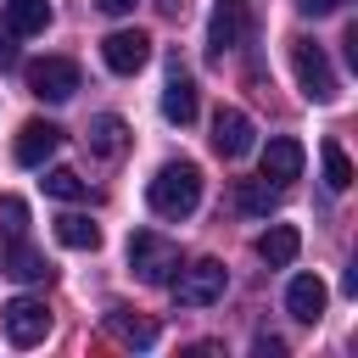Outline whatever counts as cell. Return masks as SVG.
Returning <instances> with one entry per match:
<instances>
[{
    "mask_svg": "<svg viewBox=\"0 0 358 358\" xmlns=\"http://www.w3.org/2000/svg\"><path fill=\"white\" fill-rule=\"evenodd\" d=\"M145 201L157 218H190L201 201V168L196 162H162L157 179L145 185Z\"/></svg>",
    "mask_w": 358,
    "mask_h": 358,
    "instance_id": "cell-1",
    "label": "cell"
},
{
    "mask_svg": "<svg viewBox=\"0 0 358 358\" xmlns=\"http://www.w3.org/2000/svg\"><path fill=\"white\" fill-rule=\"evenodd\" d=\"M168 285H173V302H179V308H213V302L224 296L229 274H224L218 257H196V263H179Z\"/></svg>",
    "mask_w": 358,
    "mask_h": 358,
    "instance_id": "cell-2",
    "label": "cell"
},
{
    "mask_svg": "<svg viewBox=\"0 0 358 358\" xmlns=\"http://www.w3.org/2000/svg\"><path fill=\"white\" fill-rule=\"evenodd\" d=\"M129 268H134L145 285H168L173 268H179V246L162 241L157 229H134V235H129Z\"/></svg>",
    "mask_w": 358,
    "mask_h": 358,
    "instance_id": "cell-3",
    "label": "cell"
},
{
    "mask_svg": "<svg viewBox=\"0 0 358 358\" xmlns=\"http://www.w3.org/2000/svg\"><path fill=\"white\" fill-rule=\"evenodd\" d=\"M291 67H296V84H302V95L308 101H319V106H330L336 101V73H330V56H324V45H313V39H291Z\"/></svg>",
    "mask_w": 358,
    "mask_h": 358,
    "instance_id": "cell-4",
    "label": "cell"
},
{
    "mask_svg": "<svg viewBox=\"0 0 358 358\" xmlns=\"http://www.w3.org/2000/svg\"><path fill=\"white\" fill-rule=\"evenodd\" d=\"M0 324H6V341L11 347H39L50 336V308L39 296H11L0 308Z\"/></svg>",
    "mask_w": 358,
    "mask_h": 358,
    "instance_id": "cell-5",
    "label": "cell"
},
{
    "mask_svg": "<svg viewBox=\"0 0 358 358\" xmlns=\"http://www.w3.org/2000/svg\"><path fill=\"white\" fill-rule=\"evenodd\" d=\"M246 34H252V11H246V0H218V6H213V22H207V56L224 62L229 50L246 45Z\"/></svg>",
    "mask_w": 358,
    "mask_h": 358,
    "instance_id": "cell-6",
    "label": "cell"
},
{
    "mask_svg": "<svg viewBox=\"0 0 358 358\" xmlns=\"http://www.w3.org/2000/svg\"><path fill=\"white\" fill-rule=\"evenodd\" d=\"M28 90H34L39 101H73V90H78V62H67V56H39V62H28Z\"/></svg>",
    "mask_w": 358,
    "mask_h": 358,
    "instance_id": "cell-7",
    "label": "cell"
},
{
    "mask_svg": "<svg viewBox=\"0 0 358 358\" xmlns=\"http://www.w3.org/2000/svg\"><path fill=\"white\" fill-rule=\"evenodd\" d=\"M101 56H106L112 73H140V67L151 62V39H145L140 28H117V34L101 39Z\"/></svg>",
    "mask_w": 358,
    "mask_h": 358,
    "instance_id": "cell-8",
    "label": "cell"
},
{
    "mask_svg": "<svg viewBox=\"0 0 358 358\" xmlns=\"http://www.w3.org/2000/svg\"><path fill=\"white\" fill-rule=\"evenodd\" d=\"M213 151L218 157H246L252 151V117L241 106H218L213 112Z\"/></svg>",
    "mask_w": 358,
    "mask_h": 358,
    "instance_id": "cell-9",
    "label": "cell"
},
{
    "mask_svg": "<svg viewBox=\"0 0 358 358\" xmlns=\"http://www.w3.org/2000/svg\"><path fill=\"white\" fill-rule=\"evenodd\" d=\"M302 162H308V151H302V140H291V134H274V140L263 145V179H268V185L302 179Z\"/></svg>",
    "mask_w": 358,
    "mask_h": 358,
    "instance_id": "cell-10",
    "label": "cell"
},
{
    "mask_svg": "<svg viewBox=\"0 0 358 358\" xmlns=\"http://www.w3.org/2000/svg\"><path fill=\"white\" fill-rule=\"evenodd\" d=\"M56 145H62V129L45 123V117H34V123L17 129V162L22 168H45V157H56Z\"/></svg>",
    "mask_w": 358,
    "mask_h": 358,
    "instance_id": "cell-11",
    "label": "cell"
},
{
    "mask_svg": "<svg viewBox=\"0 0 358 358\" xmlns=\"http://www.w3.org/2000/svg\"><path fill=\"white\" fill-rule=\"evenodd\" d=\"M324 302H330V291H324L319 274H296V280L285 285V313L302 319V324H313V319L324 313Z\"/></svg>",
    "mask_w": 358,
    "mask_h": 358,
    "instance_id": "cell-12",
    "label": "cell"
},
{
    "mask_svg": "<svg viewBox=\"0 0 358 358\" xmlns=\"http://www.w3.org/2000/svg\"><path fill=\"white\" fill-rule=\"evenodd\" d=\"M196 106H201V95H196V78L173 67V73H168V90H162V117L185 129V123H196Z\"/></svg>",
    "mask_w": 358,
    "mask_h": 358,
    "instance_id": "cell-13",
    "label": "cell"
},
{
    "mask_svg": "<svg viewBox=\"0 0 358 358\" xmlns=\"http://www.w3.org/2000/svg\"><path fill=\"white\" fill-rule=\"evenodd\" d=\"M84 145L101 157V162H117L123 151H129V123L117 117V112H101L95 123H90V134H84Z\"/></svg>",
    "mask_w": 358,
    "mask_h": 358,
    "instance_id": "cell-14",
    "label": "cell"
},
{
    "mask_svg": "<svg viewBox=\"0 0 358 358\" xmlns=\"http://www.w3.org/2000/svg\"><path fill=\"white\" fill-rule=\"evenodd\" d=\"M296 252H302V235H296V224H268V229L257 235V257H263L268 268H285V263H296Z\"/></svg>",
    "mask_w": 358,
    "mask_h": 358,
    "instance_id": "cell-15",
    "label": "cell"
},
{
    "mask_svg": "<svg viewBox=\"0 0 358 358\" xmlns=\"http://www.w3.org/2000/svg\"><path fill=\"white\" fill-rule=\"evenodd\" d=\"M0 268L11 274V280H28V285H39V280H50V263H45V252H34L22 235L6 246V257H0Z\"/></svg>",
    "mask_w": 358,
    "mask_h": 358,
    "instance_id": "cell-16",
    "label": "cell"
},
{
    "mask_svg": "<svg viewBox=\"0 0 358 358\" xmlns=\"http://www.w3.org/2000/svg\"><path fill=\"white\" fill-rule=\"evenodd\" d=\"M106 330L123 341V347H151L157 341V319L134 313V308H106Z\"/></svg>",
    "mask_w": 358,
    "mask_h": 358,
    "instance_id": "cell-17",
    "label": "cell"
},
{
    "mask_svg": "<svg viewBox=\"0 0 358 358\" xmlns=\"http://www.w3.org/2000/svg\"><path fill=\"white\" fill-rule=\"evenodd\" d=\"M45 28H50V6L45 0H6V34L11 39L45 34Z\"/></svg>",
    "mask_w": 358,
    "mask_h": 358,
    "instance_id": "cell-18",
    "label": "cell"
},
{
    "mask_svg": "<svg viewBox=\"0 0 358 358\" xmlns=\"http://www.w3.org/2000/svg\"><path fill=\"white\" fill-rule=\"evenodd\" d=\"M274 201H280V185H268V179H241L235 185V207L252 213V218H268Z\"/></svg>",
    "mask_w": 358,
    "mask_h": 358,
    "instance_id": "cell-19",
    "label": "cell"
},
{
    "mask_svg": "<svg viewBox=\"0 0 358 358\" xmlns=\"http://www.w3.org/2000/svg\"><path fill=\"white\" fill-rule=\"evenodd\" d=\"M56 241L73 246V252H95L101 246V224H90L84 213H62L56 218Z\"/></svg>",
    "mask_w": 358,
    "mask_h": 358,
    "instance_id": "cell-20",
    "label": "cell"
},
{
    "mask_svg": "<svg viewBox=\"0 0 358 358\" xmlns=\"http://www.w3.org/2000/svg\"><path fill=\"white\" fill-rule=\"evenodd\" d=\"M319 157H324V185H330V190H347V185H352V162H347V151H341L336 140H324Z\"/></svg>",
    "mask_w": 358,
    "mask_h": 358,
    "instance_id": "cell-21",
    "label": "cell"
},
{
    "mask_svg": "<svg viewBox=\"0 0 358 358\" xmlns=\"http://www.w3.org/2000/svg\"><path fill=\"white\" fill-rule=\"evenodd\" d=\"M45 196H56V201H78V196H84V179H78L73 168H50V173H45Z\"/></svg>",
    "mask_w": 358,
    "mask_h": 358,
    "instance_id": "cell-22",
    "label": "cell"
},
{
    "mask_svg": "<svg viewBox=\"0 0 358 358\" xmlns=\"http://www.w3.org/2000/svg\"><path fill=\"white\" fill-rule=\"evenodd\" d=\"M0 229H6L11 241L28 229V201H22V196H0Z\"/></svg>",
    "mask_w": 358,
    "mask_h": 358,
    "instance_id": "cell-23",
    "label": "cell"
},
{
    "mask_svg": "<svg viewBox=\"0 0 358 358\" xmlns=\"http://www.w3.org/2000/svg\"><path fill=\"white\" fill-rule=\"evenodd\" d=\"M347 0H296V11L302 17H330V11H341Z\"/></svg>",
    "mask_w": 358,
    "mask_h": 358,
    "instance_id": "cell-24",
    "label": "cell"
},
{
    "mask_svg": "<svg viewBox=\"0 0 358 358\" xmlns=\"http://www.w3.org/2000/svg\"><path fill=\"white\" fill-rule=\"evenodd\" d=\"M95 6H101V11H106V17H129V11H134V6H140V0H95Z\"/></svg>",
    "mask_w": 358,
    "mask_h": 358,
    "instance_id": "cell-25",
    "label": "cell"
},
{
    "mask_svg": "<svg viewBox=\"0 0 358 358\" xmlns=\"http://www.w3.org/2000/svg\"><path fill=\"white\" fill-rule=\"evenodd\" d=\"M6 67H17V45H11V34L0 39V73H6Z\"/></svg>",
    "mask_w": 358,
    "mask_h": 358,
    "instance_id": "cell-26",
    "label": "cell"
},
{
    "mask_svg": "<svg viewBox=\"0 0 358 358\" xmlns=\"http://www.w3.org/2000/svg\"><path fill=\"white\" fill-rule=\"evenodd\" d=\"M257 352H263V358H280V352H285V341H274V336H263V341H257Z\"/></svg>",
    "mask_w": 358,
    "mask_h": 358,
    "instance_id": "cell-27",
    "label": "cell"
},
{
    "mask_svg": "<svg viewBox=\"0 0 358 358\" xmlns=\"http://www.w3.org/2000/svg\"><path fill=\"white\" fill-rule=\"evenodd\" d=\"M157 6H162L168 17H179V11H185V0H157Z\"/></svg>",
    "mask_w": 358,
    "mask_h": 358,
    "instance_id": "cell-28",
    "label": "cell"
}]
</instances>
